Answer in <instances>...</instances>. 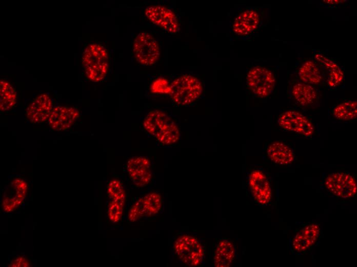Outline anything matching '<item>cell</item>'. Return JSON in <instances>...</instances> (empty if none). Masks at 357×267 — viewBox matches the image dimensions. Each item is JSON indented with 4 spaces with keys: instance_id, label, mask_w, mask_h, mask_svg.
Returning a JSON list of instances; mask_svg holds the SVG:
<instances>
[{
    "instance_id": "obj_1",
    "label": "cell",
    "mask_w": 357,
    "mask_h": 267,
    "mask_svg": "<svg viewBox=\"0 0 357 267\" xmlns=\"http://www.w3.org/2000/svg\"><path fill=\"white\" fill-rule=\"evenodd\" d=\"M143 126L149 134L164 145L174 144L180 138L177 125L167 113L160 110L150 111L144 120Z\"/></svg>"
},
{
    "instance_id": "obj_2",
    "label": "cell",
    "mask_w": 357,
    "mask_h": 267,
    "mask_svg": "<svg viewBox=\"0 0 357 267\" xmlns=\"http://www.w3.org/2000/svg\"><path fill=\"white\" fill-rule=\"evenodd\" d=\"M82 64L89 80L94 82L103 80L108 68V55L106 48L97 43L88 45L83 53Z\"/></svg>"
},
{
    "instance_id": "obj_3",
    "label": "cell",
    "mask_w": 357,
    "mask_h": 267,
    "mask_svg": "<svg viewBox=\"0 0 357 267\" xmlns=\"http://www.w3.org/2000/svg\"><path fill=\"white\" fill-rule=\"evenodd\" d=\"M170 96L177 105L185 106L197 100L202 95L203 86L201 81L190 74H183L175 78L170 83Z\"/></svg>"
},
{
    "instance_id": "obj_4",
    "label": "cell",
    "mask_w": 357,
    "mask_h": 267,
    "mask_svg": "<svg viewBox=\"0 0 357 267\" xmlns=\"http://www.w3.org/2000/svg\"><path fill=\"white\" fill-rule=\"evenodd\" d=\"M173 246L179 260L188 266H197L204 261L205 247L201 241L192 235H180L174 241Z\"/></svg>"
},
{
    "instance_id": "obj_5",
    "label": "cell",
    "mask_w": 357,
    "mask_h": 267,
    "mask_svg": "<svg viewBox=\"0 0 357 267\" xmlns=\"http://www.w3.org/2000/svg\"><path fill=\"white\" fill-rule=\"evenodd\" d=\"M246 83L247 88L255 97L264 99L273 92L275 78L269 69L263 66H255L248 71Z\"/></svg>"
},
{
    "instance_id": "obj_6",
    "label": "cell",
    "mask_w": 357,
    "mask_h": 267,
    "mask_svg": "<svg viewBox=\"0 0 357 267\" xmlns=\"http://www.w3.org/2000/svg\"><path fill=\"white\" fill-rule=\"evenodd\" d=\"M256 7H248L236 15L231 25L232 32L241 39H248L261 27L262 15Z\"/></svg>"
},
{
    "instance_id": "obj_7",
    "label": "cell",
    "mask_w": 357,
    "mask_h": 267,
    "mask_svg": "<svg viewBox=\"0 0 357 267\" xmlns=\"http://www.w3.org/2000/svg\"><path fill=\"white\" fill-rule=\"evenodd\" d=\"M133 51L136 61L143 65L154 64L160 55L157 42L146 32H141L136 35L133 42Z\"/></svg>"
},
{
    "instance_id": "obj_8",
    "label": "cell",
    "mask_w": 357,
    "mask_h": 267,
    "mask_svg": "<svg viewBox=\"0 0 357 267\" xmlns=\"http://www.w3.org/2000/svg\"><path fill=\"white\" fill-rule=\"evenodd\" d=\"M324 185L332 194L343 199L352 198L357 192L355 178L347 172L337 171L330 174L326 178Z\"/></svg>"
},
{
    "instance_id": "obj_9",
    "label": "cell",
    "mask_w": 357,
    "mask_h": 267,
    "mask_svg": "<svg viewBox=\"0 0 357 267\" xmlns=\"http://www.w3.org/2000/svg\"><path fill=\"white\" fill-rule=\"evenodd\" d=\"M147 18L153 24L170 33H176L180 24L175 13L168 7L162 5L147 7L145 10Z\"/></svg>"
},
{
    "instance_id": "obj_10",
    "label": "cell",
    "mask_w": 357,
    "mask_h": 267,
    "mask_svg": "<svg viewBox=\"0 0 357 267\" xmlns=\"http://www.w3.org/2000/svg\"><path fill=\"white\" fill-rule=\"evenodd\" d=\"M278 124L286 130L305 137H310L314 132L311 121L305 115L295 110H287L281 114Z\"/></svg>"
},
{
    "instance_id": "obj_11",
    "label": "cell",
    "mask_w": 357,
    "mask_h": 267,
    "mask_svg": "<svg viewBox=\"0 0 357 267\" xmlns=\"http://www.w3.org/2000/svg\"><path fill=\"white\" fill-rule=\"evenodd\" d=\"M248 186L257 203L261 205L268 204L272 198V192L269 179L259 169L252 170L248 176Z\"/></svg>"
},
{
    "instance_id": "obj_12",
    "label": "cell",
    "mask_w": 357,
    "mask_h": 267,
    "mask_svg": "<svg viewBox=\"0 0 357 267\" xmlns=\"http://www.w3.org/2000/svg\"><path fill=\"white\" fill-rule=\"evenodd\" d=\"M313 59L324 70L330 88H336L344 79L343 67L333 59L320 51H315Z\"/></svg>"
},
{
    "instance_id": "obj_13",
    "label": "cell",
    "mask_w": 357,
    "mask_h": 267,
    "mask_svg": "<svg viewBox=\"0 0 357 267\" xmlns=\"http://www.w3.org/2000/svg\"><path fill=\"white\" fill-rule=\"evenodd\" d=\"M80 116L79 111L73 107L58 106L53 108L48 120L50 128L57 131L69 129Z\"/></svg>"
},
{
    "instance_id": "obj_14",
    "label": "cell",
    "mask_w": 357,
    "mask_h": 267,
    "mask_svg": "<svg viewBox=\"0 0 357 267\" xmlns=\"http://www.w3.org/2000/svg\"><path fill=\"white\" fill-rule=\"evenodd\" d=\"M127 170L133 183L137 186H146L151 181V163L146 157L131 158L127 163Z\"/></svg>"
},
{
    "instance_id": "obj_15",
    "label": "cell",
    "mask_w": 357,
    "mask_h": 267,
    "mask_svg": "<svg viewBox=\"0 0 357 267\" xmlns=\"http://www.w3.org/2000/svg\"><path fill=\"white\" fill-rule=\"evenodd\" d=\"M52 102L49 96L43 93L35 98L26 110L27 119L32 123H41L48 121L52 110Z\"/></svg>"
},
{
    "instance_id": "obj_16",
    "label": "cell",
    "mask_w": 357,
    "mask_h": 267,
    "mask_svg": "<svg viewBox=\"0 0 357 267\" xmlns=\"http://www.w3.org/2000/svg\"><path fill=\"white\" fill-rule=\"evenodd\" d=\"M28 189L26 182L21 178H15L10 183L9 194L4 195L2 206L6 212H11L18 207L23 202Z\"/></svg>"
},
{
    "instance_id": "obj_17",
    "label": "cell",
    "mask_w": 357,
    "mask_h": 267,
    "mask_svg": "<svg viewBox=\"0 0 357 267\" xmlns=\"http://www.w3.org/2000/svg\"><path fill=\"white\" fill-rule=\"evenodd\" d=\"M296 72L299 81L312 86L320 85L326 77L321 66L314 60L303 61Z\"/></svg>"
},
{
    "instance_id": "obj_18",
    "label": "cell",
    "mask_w": 357,
    "mask_h": 267,
    "mask_svg": "<svg viewBox=\"0 0 357 267\" xmlns=\"http://www.w3.org/2000/svg\"><path fill=\"white\" fill-rule=\"evenodd\" d=\"M320 233L319 224L312 223L303 227L294 236L292 245L296 252H305L316 242Z\"/></svg>"
},
{
    "instance_id": "obj_19",
    "label": "cell",
    "mask_w": 357,
    "mask_h": 267,
    "mask_svg": "<svg viewBox=\"0 0 357 267\" xmlns=\"http://www.w3.org/2000/svg\"><path fill=\"white\" fill-rule=\"evenodd\" d=\"M290 92L293 100L302 106L312 104L318 98V92L313 86L299 80L292 84Z\"/></svg>"
},
{
    "instance_id": "obj_20",
    "label": "cell",
    "mask_w": 357,
    "mask_h": 267,
    "mask_svg": "<svg viewBox=\"0 0 357 267\" xmlns=\"http://www.w3.org/2000/svg\"><path fill=\"white\" fill-rule=\"evenodd\" d=\"M269 159L279 165H289L294 160V152L288 145L280 141L271 143L267 149Z\"/></svg>"
},
{
    "instance_id": "obj_21",
    "label": "cell",
    "mask_w": 357,
    "mask_h": 267,
    "mask_svg": "<svg viewBox=\"0 0 357 267\" xmlns=\"http://www.w3.org/2000/svg\"><path fill=\"white\" fill-rule=\"evenodd\" d=\"M236 249L230 240L222 239L219 241L214 253L213 265L216 267L230 266L235 257Z\"/></svg>"
},
{
    "instance_id": "obj_22",
    "label": "cell",
    "mask_w": 357,
    "mask_h": 267,
    "mask_svg": "<svg viewBox=\"0 0 357 267\" xmlns=\"http://www.w3.org/2000/svg\"><path fill=\"white\" fill-rule=\"evenodd\" d=\"M17 93L15 88L8 81H0V110L5 112L11 109L16 104Z\"/></svg>"
},
{
    "instance_id": "obj_23",
    "label": "cell",
    "mask_w": 357,
    "mask_h": 267,
    "mask_svg": "<svg viewBox=\"0 0 357 267\" xmlns=\"http://www.w3.org/2000/svg\"><path fill=\"white\" fill-rule=\"evenodd\" d=\"M333 116L340 121H350L356 118L357 102L347 101L335 106L332 109Z\"/></svg>"
},
{
    "instance_id": "obj_24",
    "label": "cell",
    "mask_w": 357,
    "mask_h": 267,
    "mask_svg": "<svg viewBox=\"0 0 357 267\" xmlns=\"http://www.w3.org/2000/svg\"><path fill=\"white\" fill-rule=\"evenodd\" d=\"M146 216H151L156 214L162 206V198L160 194L151 193L143 197Z\"/></svg>"
},
{
    "instance_id": "obj_25",
    "label": "cell",
    "mask_w": 357,
    "mask_h": 267,
    "mask_svg": "<svg viewBox=\"0 0 357 267\" xmlns=\"http://www.w3.org/2000/svg\"><path fill=\"white\" fill-rule=\"evenodd\" d=\"M107 192L112 200H114L124 206L125 193L123 186L119 180H111L107 187Z\"/></svg>"
},
{
    "instance_id": "obj_26",
    "label": "cell",
    "mask_w": 357,
    "mask_h": 267,
    "mask_svg": "<svg viewBox=\"0 0 357 267\" xmlns=\"http://www.w3.org/2000/svg\"><path fill=\"white\" fill-rule=\"evenodd\" d=\"M146 216V211L143 198H140L130 208L128 218L130 222H135Z\"/></svg>"
},
{
    "instance_id": "obj_27",
    "label": "cell",
    "mask_w": 357,
    "mask_h": 267,
    "mask_svg": "<svg viewBox=\"0 0 357 267\" xmlns=\"http://www.w3.org/2000/svg\"><path fill=\"white\" fill-rule=\"evenodd\" d=\"M150 91L154 93L170 94L171 92L170 84L164 78H158L152 83Z\"/></svg>"
},
{
    "instance_id": "obj_28",
    "label": "cell",
    "mask_w": 357,
    "mask_h": 267,
    "mask_svg": "<svg viewBox=\"0 0 357 267\" xmlns=\"http://www.w3.org/2000/svg\"><path fill=\"white\" fill-rule=\"evenodd\" d=\"M123 207L124 206L114 200H112L109 203L108 216L111 222L117 223L120 220L123 215Z\"/></svg>"
},
{
    "instance_id": "obj_29",
    "label": "cell",
    "mask_w": 357,
    "mask_h": 267,
    "mask_svg": "<svg viewBox=\"0 0 357 267\" xmlns=\"http://www.w3.org/2000/svg\"><path fill=\"white\" fill-rule=\"evenodd\" d=\"M31 263L29 261L23 256H18L12 260L10 263V266L18 267V266H30Z\"/></svg>"
},
{
    "instance_id": "obj_30",
    "label": "cell",
    "mask_w": 357,
    "mask_h": 267,
    "mask_svg": "<svg viewBox=\"0 0 357 267\" xmlns=\"http://www.w3.org/2000/svg\"><path fill=\"white\" fill-rule=\"evenodd\" d=\"M346 1H323V4L327 7H334L335 6L340 5L341 4L344 3Z\"/></svg>"
}]
</instances>
